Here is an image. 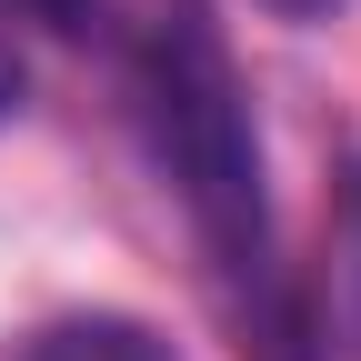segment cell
Returning <instances> with one entry per match:
<instances>
[{"instance_id": "5", "label": "cell", "mask_w": 361, "mask_h": 361, "mask_svg": "<svg viewBox=\"0 0 361 361\" xmlns=\"http://www.w3.org/2000/svg\"><path fill=\"white\" fill-rule=\"evenodd\" d=\"M40 11H61V20H71V30H80V0H40Z\"/></svg>"}, {"instance_id": "3", "label": "cell", "mask_w": 361, "mask_h": 361, "mask_svg": "<svg viewBox=\"0 0 361 361\" xmlns=\"http://www.w3.org/2000/svg\"><path fill=\"white\" fill-rule=\"evenodd\" d=\"M20 90H30V71H20V40H11V11H0V121L20 111Z\"/></svg>"}, {"instance_id": "2", "label": "cell", "mask_w": 361, "mask_h": 361, "mask_svg": "<svg viewBox=\"0 0 361 361\" xmlns=\"http://www.w3.org/2000/svg\"><path fill=\"white\" fill-rule=\"evenodd\" d=\"M11 361H171V341L121 311H71V322H40Z\"/></svg>"}, {"instance_id": "1", "label": "cell", "mask_w": 361, "mask_h": 361, "mask_svg": "<svg viewBox=\"0 0 361 361\" xmlns=\"http://www.w3.org/2000/svg\"><path fill=\"white\" fill-rule=\"evenodd\" d=\"M151 121H161V161L180 180V201L201 211L211 251L231 271H261V151L241 121V80L221 61V40L201 11H180L151 51Z\"/></svg>"}, {"instance_id": "4", "label": "cell", "mask_w": 361, "mask_h": 361, "mask_svg": "<svg viewBox=\"0 0 361 361\" xmlns=\"http://www.w3.org/2000/svg\"><path fill=\"white\" fill-rule=\"evenodd\" d=\"M281 20H322V11H341V0H271Z\"/></svg>"}]
</instances>
